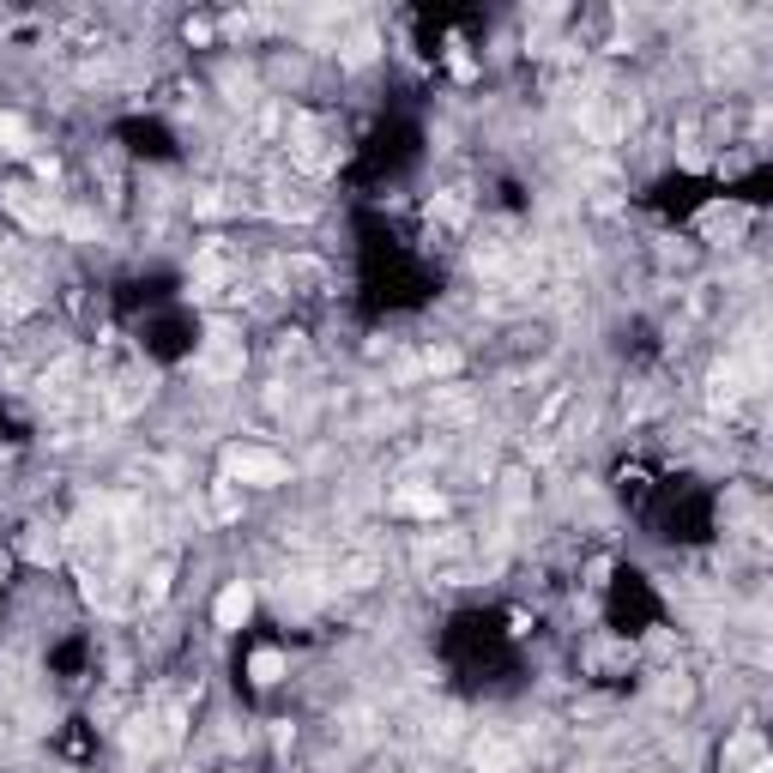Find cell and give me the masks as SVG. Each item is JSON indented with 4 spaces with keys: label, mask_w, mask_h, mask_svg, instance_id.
<instances>
[{
    "label": "cell",
    "mask_w": 773,
    "mask_h": 773,
    "mask_svg": "<svg viewBox=\"0 0 773 773\" xmlns=\"http://www.w3.org/2000/svg\"><path fill=\"white\" fill-rule=\"evenodd\" d=\"M224 472L236 484H284L290 478V466H284L278 453H266V447H230L224 453Z\"/></svg>",
    "instance_id": "6da1fadb"
},
{
    "label": "cell",
    "mask_w": 773,
    "mask_h": 773,
    "mask_svg": "<svg viewBox=\"0 0 773 773\" xmlns=\"http://www.w3.org/2000/svg\"><path fill=\"white\" fill-rule=\"evenodd\" d=\"M194 369H200V375H212V381L242 375V345L230 339V327H212V345H206V357H200Z\"/></svg>",
    "instance_id": "7a4b0ae2"
},
{
    "label": "cell",
    "mask_w": 773,
    "mask_h": 773,
    "mask_svg": "<svg viewBox=\"0 0 773 773\" xmlns=\"http://www.w3.org/2000/svg\"><path fill=\"white\" fill-rule=\"evenodd\" d=\"M248 610H254V592H248L242 580H230V586L218 592V604H212V623H218V629H242Z\"/></svg>",
    "instance_id": "3957f363"
},
{
    "label": "cell",
    "mask_w": 773,
    "mask_h": 773,
    "mask_svg": "<svg viewBox=\"0 0 773 773\" xmlns=\"http://www.w3.org/2000/svg\"><path fill=\"white\" fill-rule=\"evenodd\" d=\"M290 133H296V158H302L308 170H327V164H333V151H321V127L308 121V115H296Z\"/></svg>",
    "instance_id": "277c9868"
},
{
    "label": "cell",
    "mask_w": 773,
    "mask_h": 773,
    "mask_svg": "<svg viewBox=\"0 0 773 773\" xmlns=\"http://www.w3.org/2000/svg\"><path fill=\"white\" fill-rule=\"evenodd\" d=\"M472 761H478L484 773H514V767H520V749H514L508 737H478Z\"/></svg>",
    "instance_id": "5b68a950"
},
{
    "label": "cell",
    "mask_w": 773,
    "mask_h": 773,
    "mask_svg": "<svg viewBox=\"0 0 773 773\" xmlns=\"http://www.w3.org/2000/svg\"><path fill=\"white\" fill-rule=\"evenodd\" d=\"M7 206H13V212H19V218L31 224V230H43V236H49V230L61 224V218H55V206H43V200H31L25 188H19V194H7Z\"/></svg>",
    "instance_id": "8992f818"
},
{
    "label": "cell",
    "mask_w": 773,
    "mask_h": 773,
    "mask_svg": "<svg viewBox=\"0 0 773 773\" xmlns=\"http://www.w3.org/2000/svg\"><path fill=\"white\" fill-rule=\"evenodd\" d=\"M393 508H399V514H423V520H435L447 502H441L435 490H399V496H393Z\"/></svg>",
    "instance_id": "52a82bcc"
},
{
    "label": "cell",
    "mask_w": 773,
    "mask_h": 773,
    "mask_svg": "<svg viewBox=\"0 0 773 773\" xmlns=\"http://www.w3.org/2000/svg\"><path fill=\"white\" fill-rule=\"evenodd\" d=\"M248 677H254V683H278V677H284V653H272V647H260V653L248 659Z\"/></svg>",
    "instance_id": "ba28073f"
},
{
    "label": "cell",
    "mask_w": 773,
    "mask_h": 773,
    "mask_svg": "<svg viewBox=\"0 0 773 773\" xmlns=\"http://www.w3.org/2000/svg\"><path fill=\"white\" fill-rule=\"evenodd\" d=\"M0 151H31V127L19 115H0Z\"/></svg>",
    "instance_id": "9c48e42d"
}]
</instances>
